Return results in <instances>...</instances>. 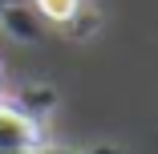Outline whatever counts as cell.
Returning <instances> with one entry per match:
<instances>
[{"mask_svg": "<svg viewBox=\"0 0 158 154\" xmlns=\"http://www.w3.org/2000/svg\"><path fill=\"white\" fill-rule=\"evenodd\" d=\"M41 122L16 102H0V146H41Z\"/></svg>", "mask_w": 158, "mask_h": 154, "instance_id": "obj_1", "label": "cell"}, {"mask_svg": "<svg viewBox=\"0 0 158 154\" xmlns=\"http://www.w3.org/2000/svg\"><path fill=\"white\" fill-rule=\"evenodd\" d=\"M0 154H122L118 146H53V142H41V146H0Z\"/></svg>", "mask_w": 158, "mask_h": 154, "instance_id": "obj_2", "label": "cell"}, {"mask_svg": "<svg viewBox=\"0 0 158 154\" xmlns=\"http://www.w3.org/2000/svg\"><path fill=\"white\" fill-rule=\"evenodd\" d=\"M85 8V0H37V12L53 24H69L77 20V12Z\"/></svg>", "mask_w": 158, "mask_h": 154, "instance_id": "obj_3", "label": "cell"}]
</instances>
